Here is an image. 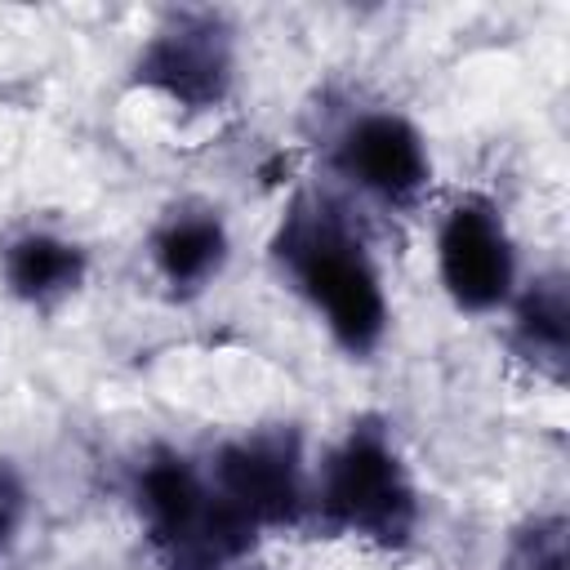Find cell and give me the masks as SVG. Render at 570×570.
Listing matches in <instances>:
<instances>
[{"label": "cell", "instance_id": "8fae6325", "mask_svg": "<svg viewBox=\"0 0 570 570\" xmlns=\"http://www.w3.org/2000/svg\"><path fill=\"white\" fill-rule=\"evenodd\" d=\"M22 512H27V490L18 481V472L9 463H0V548L13 539V530L22 525Z\"/></svg>", "mask_w": 570, "mask_h": 570}, {"label": "cell", "instance_id": "8992f818", "mask_svg": "<svg viewBox=\"0 0 570 570\" xmlns=\"http://www.w3.org/2000/svg\"><path fill=\"white\" fill-rule=\"evenodd\" d=\"M338 169L370 196L387 205H410L423 196L432 178V160L423 147V134L396 116V111H365L356 116L334 151Z\"/></svg>", "mask_w": 570, "mask_h": 570}, {"label": "cell", "instance_id": "30bf717a", "mask_svg": "<svg viewBox=\"0 0 570 570\" xmlns=\"http://www.w3.org/2000/svg\"><path fill=\"white\" fill-rule=\"evenodd\" d=\"M503 570H566V517H530L503 557Z\"/></svg>", "mask_w": 570, "mask_h": 570}, {"label": "cell", "instance_id": "5b68a950", "mask_svg": "<svg viewBox=\"0 0 570 570\" xmlns=\"http://www.w3.org/2000/svg\"><path fill=\"white\" fill-rule=\"evenodd\" d=\"M436 272L463 312H494L508 303L517 285V254L503 218L481 200L454 205L436 232Z\"/></svg>", "mask_w": 570, "mask_h": 570}, {"label": "cell", "instance_id": "277c9868", "mask_svg": "<svg viewBox=\"0 0 570 570\" xmlns=\"http://www.w3.org/2000/svg\"><path fill=\"white\" fill-rule=\"evenodd\" d=\"M214 494L263 530H285L303 517L307 490H303V441L294 428H267L227 441L214 454Z\"/></svg>", "mask_w": 570, "mask_h": 570}, {"label": "cell", "instance_id": "6da1fadb", "mask_svg": "<svg viewBox=\"0 0 570 570\" xmlns=\"http://www.w3.org/2000/svg\"><path fill=\"white\" fill-rule=\"evenodd\" d=\"M272 254L343 352L370 356L383 343L387 298L379 267L370 263L361 236L325 200L298 196L272 240Z\"/></svg>", "mask_w": 570, "mask_h": 570}, {"label": "cell", "instance_id": "7a4b0ae2", "mask_svg": "<svg viewBox=\"0 0 570 570\" xmlns=\"http://www.w3.org/2000/svg\"><path fill=\"white\" fill-rule=\"evenodd\" d=\"M321 508L334 530L379 548H405L419 530V490L383 423L361 419L330 450L321 476Z\"/></svg>", "mask_w": 570, "mask_h": 570}, {"label": "cell", "instance_id": "52a82bcc", "mask_svg": "<svg viewBox=\"0 0 570 570\" xmlns=\"http://www.w3.org/2000/svg\"><path fill=\"white\" fill-rule=\"evenodd\" d=\"M227 249H232L227 223L218 218V209H205V205H183L165 214L160 227L151 232V263L174 294L205 289L223 272Z\"/></svg>", "mask_w": 570, "mask_h": 570}, {"label": "cell", "instance_id": "9c48e42d", "mask_svg": "<svg viewBox=\"0 0 570 570\" xmlns=\"http://www.w3.org/2000/svg\"><path fill=\"white\" fill-rule=\"evenodd\" d=\"M512 343L517 352L548 379H566L570 361V294L566 276H539L512 312Z\"/></svg>", "mask_w": 570, "mask_h": 570}, {"label": "cell", "instance_id": "ba28073f", "mask_svg": "<svg viewBox=\"0 0 570 570\" xmlns=\"http://www.w3.org/2000/svg\"><path fill=\"white\" fill-rule=\"evenodd\" d=\"M0 272L13 298L31 303V307H53L62 298H71L85 285L89 258L76 240L58 236V232H18L4 254H0Z\"/></svg>", "mask_w": 570, "mask_h": 570}, {"label": "cell", "instance_id": "3957f363", "mask_svg": "<svg viewBox=\"0 0 570 570\" xmlns=\"http://www.w3.org/2000/svg\"><path fill=\"white\" fill-rule=\"evenodd\" d=\"M232 27L209 9L169 13L134 62V80L183 111H214L232 94Z\"/></svg>", "mask_w": 570, "mask_h": 570}]
</instances>
